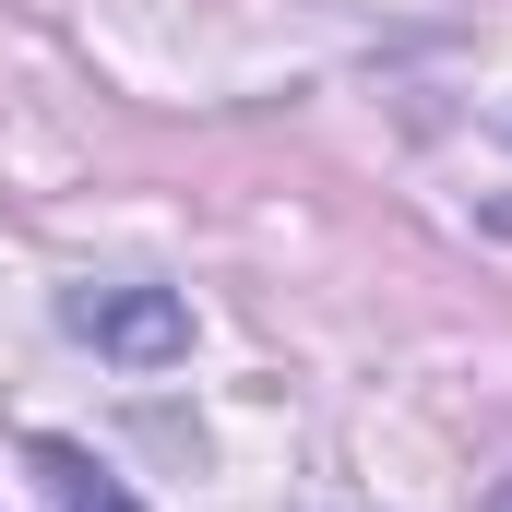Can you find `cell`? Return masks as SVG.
<instances>
[{
	"label": "cell",
	"mask_w": 512,
	"mask_h": 512,
	"mask_svg": "<svg viewBox=\"0 0 512 512\" xmlns=\"http://www.w3.org/2000/svg\"><path fill=\"white\" fill-rule=\"evenodd\" d=\"M60 322H72L84 346H108V358H143V370L191 346V310H179L167 286H72V298H60Z\"/></svg>",
	"instance_id": "cell-1"
},
{
	"label": "cell",
	"mask_w": 512,
	"mask_h": 512,
	"mask_svg": "<svg viewBox=\"0 0 512 512\" xmlns=\"http://www.w3.org/2000/svg\"><path fill=\"white\" fill-rule=\"evenodd\" d=\"M36 477H48V512H143L120 477H108L96 453H72V441H48V453H36Z\"/></svg>",
	"instance_id": "cell-2"
}]
</instances>
